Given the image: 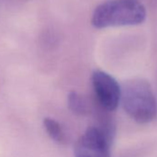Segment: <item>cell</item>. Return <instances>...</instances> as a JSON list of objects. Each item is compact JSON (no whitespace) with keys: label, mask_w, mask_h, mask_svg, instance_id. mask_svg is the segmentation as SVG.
<instances>
[{"label":"cell","mask_w":157,"mask_h":157,"mask_svg":"<svg viewBox=\"0 0 157 157\" xmlns=\"http://www.w3.org/2000/svg\"><path fill=\"white\" fill-rule=\"evenodd\" d=\"M120 103L135 122L147 124L157 117V101L151 84L144 78H131L121 88Z\"/></svg>","instance_id":"cell-1"},{"label":"cell","mask_w":157,"mask_h":157,"mask_svg":"<svg viewBox=\"0 0 157 157\" xmlns=\"http://www.w3.org/2000/svg\"><path fill=\"white\" fill-rule=\"evenodd\" d=\"M146 19V10L138 0H109L94 11L92 24L97 29L133 26Z\"/></svg>","instance_id":"cell-2"},{"label":"cell","mask_w":157,"mask_h":157,"mask_svg":"<svg viewBox=\"0 0 157 157\" xmlns=\"http://www.w3.org/2000/svg\"><path fill=\"white\" fill-rule=\"evenodd\" d=\"M114 136L98 126L90 127L78 140L74 148L75 157H111Z\"/></svg>","instance_id":"cell-3"},{"label":"cell","mask_w":157,"mask_h":157,"mask_svg":"<svg viewBox=\"0 0 157 157\" xmlns=\"http://www.w3.org/2000/svg\"><path fill=\"white\" fill-rule=\"evenodd\" d=\"M92 83L98 105L108 112L115 111L121 98V87L116 78L103 70H95Z\"/></svg>","instance_id":"cell-4"},{"label":"cell","mask_w":157,"mask_h":157,"mask_svg":"<svg viewBox=\"0 0 157 157\" xmlns=\"http://www.w3.org/2000/svg\"><path fill=\"white\" fill-rule=\"evenodd\" d=\"M44 127L52 140L62 144L67 142L66 133L62 126L56 120L50 117H45L44 119Z\"/></svg>","instance_id":"cell-5"},{"label":"cell","mask_w":157,"mask_h":157,"mask_svg":"<svg viewBox=\"0 0 157 157\" xmlns=\"http://www.w3.org/2000/svg\"><path fill=\"white\" fill-rule=\"evenodd\" d=\"M67 105L72 113L78 116H85L88 113L86 101L76 92L69 93L67 96Z\"/></svg>","instance_id":"cell-6"}]
</instances>
